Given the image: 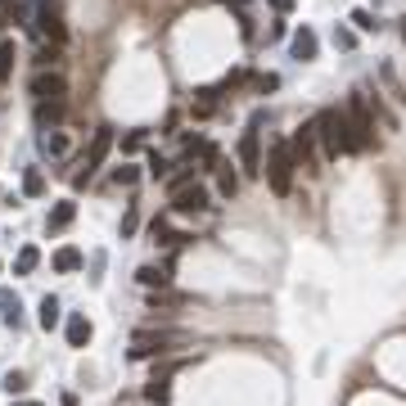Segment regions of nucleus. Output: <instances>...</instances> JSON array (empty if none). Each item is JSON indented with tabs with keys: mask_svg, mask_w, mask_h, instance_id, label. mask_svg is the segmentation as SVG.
<instances>
[{
	"mask_svg": "<svg viewBox=\"0 0 406 406\" xmlns=\"http://www.w3.org/2000/svg\"><path fill=\"white\" fill-rule=\"evenodd\" d=\"M293 5H298V0H271V9H276V14H293Z\"/></svg>",
	"mask_w": 406,
	"mask_h": 406,
	"instance_id": "obj_37",
	"label": "nucleus"
},
{
	"mask_svg": "<svg viewBox=\"0 0 406 406\" xmlns=\"http://www.w3.org/2000/svg\"><path fill=\"white\" fill-rule=\"evenodd\" d=\"M135 280H140V285L145 289H167L171 285V262H150V266H140V271H135Z\"/></svg>",
	"mask_w": 406,
	"mask_h": 406,
	"instance_id": "obj_11",
	"label": "nucleus"
},
{
	"mask_svg": "<svg viewBox=\"0 0 406 406\" xmlns=\"http://www.w3.org/2000/svg\"><path fill=\"white\" fill-rule=\"evenodd\" d=\"M135 176H140L135 167H118V171H113V186H135Z\"/></svg>",
	"mask_w": 406,
	"mask_h": 406,
	"instance_id": "obj_34",
	"label": "nucleus"
},
{
	"mask_svg": "<svg viewBox=\"0 0 406 406\" xmlns=\"http://www.w3.org/2000/svg\"><path fill=\"white\" fill-rule=\"evenodd\" d=\"M36 23H41V32L50 36V45H64V41H68V28H64V18H59L50 5H41V14H36Z\"/></svg>",
	"mask_w": 406,
	"mask_h": 406,
	"instance_id": "obj_13",
	"label": "nucleus"
},
{
	"mask_svg": "<svg viewBox=\"0 0 406 406\" xmlns=\"http://www.w3.org/2000/svg\"><path fill=\"white\" fill-rule=\"evenodd\" d=\"M316 140H321V154L325 158L356 154L352 150V131H348V113H343V108H325V113L316 118Z\"/></svg>",
	"mask_w": 406,
	"mask_h": 406,
	"instance_id": "obj_1",
	"label": "nucleus"
},
{
	"mask_svg": "<svg viewBox=\"0 0 406 406\" xmlns=\"http://www.w3.org/2000/svg\"><path fill=\"white\" fill-rule=\"evenodd\" d=\"M81 249H72V244H64V249L55 253V271H64V276H72V271H81Z\"/></svg>",
	"mask_w": 406,
	"mask_h": 406,
	"instance_id": "obj_18",
	"label": "nucleus"
},
{
	"mask_svg": "<svg viewBox=\"0 0 406 406\" xmlns=\"http://www.w3.org/2000/svg\"><path fill=\"white\" fill-rule=\"evenodd\" d=\"M176 343H186V334H181V329H135V339H131V361L167 356Z\"/></svg>",
	"mask_w": 406,
	"mask_h": 406,
	"instance_id": "obj_4",
	"label": "nucleus"
},
{
	"mask_svg": "<svg viewBox=\"0 0 406 406\" xmlns=\"http://www.w3.org/2000/svg\"><path fill=\"white\" fill-rule=\"evenodd\" d=\"M150 239H154V244H163V249H176V244H186L190 235H181V230H171L163 217H154V226H150Z\"/></svg>",
	"mask_w": 406,
	"mask_h": 406,
	"instance_id": "obj_16",
	"label": "nucleus"
},
{
	"mask_svg": "<svg viewBox=\"0 0 406 406\" xmlns=\"http://www.w3.org/2000/svg\"><path fill=\"white\" fill-rule=\"evenodd\" d=\"M348 23H352L356 32H379V23H375L371 9H352V18H348Z\"/></svg>",
	"mask_w": 406,
	"mask_h": 406,
	"instance_id": "obj_27",
	"label": "nucleus"
},
{
	"mask_svg": "<svg viewBox=\"0 0 406 406\" xmlns=\"http://www.w3.org/2000/svg\"><path fill=\"white\" fill-rule=\"evenodd\" d=\"M208 208H213V199H208V190L199 186V181L171 190V213H208Z\"/></svg>",
	"mask_w": 406,
	"mask_h": 406,
	"instance_id": "obj_7",
	"label": "nucleus"
},
{
	"mask_svg": "<svg viewBox=\"0 0 406 406\" xmlns=\"http://www.w3.org/2000/svg\"><path fill=\"white\" fill-rule=\"evenodd\" d=\"M36 64H41V68L59 64V45H41V50H36Z\"/></svg>",
	"mask_w": 406,
	"mask_h": 406,
	"instance_id": "obj_33",
	"label": "nucleus"
},
{
	"mask_svg": "<svg viewBox=\"0 0 406 406\" xmlns=\"http://www.w3.org/2000/svg\"><path fill=\"white\" fill-rule=\"evenodd\" d=\"M402 41H406V18H402Z\"/></svg>",
	"mask_w": 406,
	"mask_h": 406,
	"instance_id": "obj_41",
	"label": "nucleus"
},
{
	"mask_svg": "<svg viewBox=\"0 0 406 406\" xmlns=\"http://www.w3.org/2000/svg\"><path fill=\"white\" fill-rule=\"evenodd\" d=\"M0 199H5V190H0Z\"/></svg>",
	"mask_w": 406,
	"mask_h": 406,
	"instance_id": "obj_42",
	"label": "nucleus"
},
{
	"mask_svg": "<svg viewBox=\"0 0 406 406\" xmlns=\"http://www.w3.org/2000/svg\"><path fill=\"white\" fill-rule=\"evenodd\" d=\"M36 321H41L45 334L59 325V298H55V293H45V298H41V307H36Z\"/></svg>",
	"mask_w": 406,
	"mask_h": 406,
	"instance_id": "obj_19",
	"label": "nucleus"
},
{
	"mask_svg": "<svg viewBox=\"0 0 406 406\" xmlns=\"http://www.w3.org/2000/svg\"><path fill=\"white\" fill-rule=\"evenodd\" d=\"M289 150H293V163L307 167V171H316V122H307V127L289 140Z\"/></svg>",
	"mask_w": 406,
	"mask_h": 406,
	"instance_id": "obj_9",
	"label": "nucleus"
},
{
	"mask_svg": "<svg viewBox=\"0 0 406 406\" xmlns=\"http://www.w3.org/2000/svg\"><path fill=\"white\" fill-rule=\"evenodd\" d=\"M91 271H95L91 280H95V285H100V271H104V253H95V257H91Z\"/></svg>",
	"mask_w": 406,
	"mask_h": 406,
	"instance_id": "obj_38",
	"label": "nucleus"
},
{
	"mask_svg": "<svg viewBox=\"0 0 406 406\" xmlns=\"http://www.w3.org/2000/svg\"><path fill=\"white\" fill-rule=\"evenodd\" d=\"M167 171H171V158H163V154L154 150V154H150V176H154V181H163Z\"/></svg>",
	"mask_w": 406,
	"mask_h": 406,
	"instance_id": "obj_29",
	"label": "nucleus"
},
{
	"mask_svg": "<svg viewBox=\"0 0 406 406\" xmlns=\"http://www.w3.org/2000/svg\"><path fill=\"white\" fill-rule=\"evenodd\" d=\"M334 45H339V50H356V32H352V28H339V23H334Z\"/></svg>",
	"mask_w": 406,
	"mask_h": 406,
	"instance_id": "obj_30",
	"label": "nucleus"
},
{
	"mask_svg": "<svg viewBox=\"0 0 406 406\" xmlns=\"http://www.w3.org/2000/svg\"><path fill=\"white\" fill-rule=\"evenodd\" d=\"M167 393H171V384H167V379H163V375H154V379H150V384H145V397H150V402H158V406H163V402H167Z\"/></svg>",
	"mask_w": 406,
	"mask_h": 406,
	"instance_id": "obj_25",
	"label": "nucleus"
},
{
	"mask_svg": "<svg viewBox=\"0 0 406 406\" xmlns=\"http://www.w3.org/2000/svg\"><path fill=\"white\" fill-rule=\"evenodd\" d=\"M348 131H352V150L361 154V150H371L375 145V108H371V95L366 91H352L348 95Z\"/></svg>",
	"mask_w": 406,
	"mask_h": 406,
	"instance_id": "obj_3",
	"label": "nucleus"
},
{
	"mask_svg": "<svg viewBox=\"0 0 406 406\" xmlns=\"http://www.w3.org/2000/svg\"><path fill=\"white\" fill-rule=\"evenodd\" d=\"M108 150H113V127H100L91 135V150H86V158H81V171H72V186H86V181L95 176V171L104 167V158H108Z\"/></svg>",
	"mask_w": 406,
	"mask_h": 406,
	"instance_id": "obj_5",
	"label": "nucleus"
},
{
	"mask_svg": "<svg viewBox=\"0 0 406 406\" xmlns=\"http://www.w3.org/2000/svg\"><path fill=\"white\" fill-rule=\"evenodd\" d=\"M217 190L226 194V199L239 190V171H230V163H217Z\"/></svg>",
	"mask_w": 406,
	"mask_h": 406,
	"instance_id": "obj_23",
	"label": "nucleus"
},
{
	"mask_svg": "<svg viewBox=\"0 0 406 406\" xmlns=\"http://www.w3.org/2000/svg\"><path fill=\"white\" fill-rule=\"evenodd\" d=\"M23 388H28V375H23V371H9V375H5V393H23Z\"/></svg>",
	"mask_w": 406,
	"mask_h": 406,
	"instance_id": "obj_32",
	"label": "nucleus"
},
{
	"mask_svg": "<svg viewBox=\"0 0 406 406\" xmlns=\"http://www.w3.org/2000/svg\"><path fill=\"white\" fill-rule=\"evenodd\" d=\"M176 303H186V298H181V293H167V289H154V293H150V307H154V312H158V307H176Z\"/></svg>",
	"mask_w": 406,
	"mask_h": 406,
	"instance_id": "obj_28",
	"label": "nucleus"
},
{
	"mask_svg": "<svg viewBox=\"0 0 406 406\" xmlns=\"http://www.w3.org/2000/svg\"><path fill=\"white\" fill-rule=\"evenodd\" d=\"M41 150L50 154V158H64V154H68V135H64V131H50V135H41Z\"/></svg>",
	"mask_w": 406,
	"mask_h": 406,
	"instance_id": "obj_24",
	"label": "nucleus"
},
{
	"mask_svg": "<svg viewBox=\"0 0 406 406\" xmlns=\"http://www.w3.org/2000/svg\"><path fill=\"white\" fill-rule=\"evenodd\" d=\"M32 95H36V104H64L68 81L59 77V72H36V77H32Z\"/></svg>",
	"mask_w": 406,
	"mask_h": 406,
	"instance_id": "obj_8",
	"label": "nucleus"
},
{
	"mask_svg": "<svg viewBox=\"0 0 406 406\" xmlns=\"http://www.w3.org/2000/svg\"><path fill=\"white\" fill-rule=\"evenodd\" d=\"M64 334H68V348H86V343H91V334H95V325L86 321V312H72Z\"/></svg>",
	"mask_w": 406,
	"mask_h": 406,
	"instance_id": "obj_12",
	"label": "nucleus"
},
{
	"mask_svg": "<svg viewBox=\"0 0 406 406\" xmlns=\"http://www.w3.org/2000/svg\"><path fill=\"white\" fill-rule=\"evenodd\" d=\"M150 145V131H131L127 140H122V154H135V150H145Z\"/></svg>",
	"mask_w": 406,
	"mask_h": 406,
	"instance_id": "obj_31",
	"label": "nucleus"
},
{
	"mask_svg": "<svg viewBox=\"0 0 406 406\" xmlns=\"http://www.w3.org/2000/svg\"><path fill=\"white\" fill-rule=\"evenodd\" d=\"M135 221H140V217H135V208H127V217H122V235H135Z\"/></svg>",
	"mask_w": 406,
	"mask_h": 406,
	"instance_id": "obj_36",
	"label": "nucleus"
},
{
	"mask_svg": "<svg viewBox=\"0 0 406 406\" xmlns=\"http://www.w3.org/2000/svg\"><path fill=\"white\" fill-rule=\"evenodd\" d=\"M23 194H28V199H41V194H45V171L41 167L23 171Z\"/></svg>",
	"mask_w": 406,
	"mask_h": 406,
	"instance_id": "obj_20",
	"label": "nucleus"
},
{
	"mask_svg": "<svg viewBox=\"0 0 406 406\" xmlns=\"http://www.w3.org/2000/svg\"><path fill=\"white\" fill-rule=\"evenodd\" d=\"M289 50H293V59H298V64H312L316 50H321V41H316L312 28H298V32H293V41H289Z\"/></svg>",
	"mask_w": 406,
	"mask_h": 406,
	"instance_id": "obj_10",
	"label": "nucleus"
},
{
	"mask_svg": "<svg viewBox=\"0 0 406 406\" xmlns=\"http://www.w3.org/2000/svg\"><path fill=\"white\" fill-rule=\"evenodd\" d=\"M379 77H384V86H388V91H393V100H397V104H406V86L397 81V72H393V68L384 64V68H379Z\"/></svg>",
	"mask_w": 406,
	"mask_h": 406,
	"instance_id": "obj_26",
	"label": "nucleus"
},
{
	"mask_svg": "<svg viewBox=\"0 0 406 406\" xmlns=\"http://www.w3.org/2000/svg\"><path fill=\"white\" fill-rule=\"evenodd\" d=\"M262 171H266V186H271V194H280V199H285V194L293 190V171H298V163H293V150H289V140H271Z\"/></svg>",
	"mask_w": 406,
	"mask_h": 406,
	"instance_id": "obj_2",
	"label": "nucleus"
},
{
	"mask_svg": "<svg viewBox=\"0 0 406 406\" xmlns=\"http://www.w3.org/2000/svg\"><path fill=\"white\" fill-rule=\"evenodd\" d=\"M14 406H41V402H14Z\"/></svg>",
	"mask_w": 406,
	"mask_h": 406,
	"instance_id": "obj_39",
	"label": "nucleus"
},
{
	"mask_svg": "<svg viewBox=\"0 0 406 406\" xmlns=\"http://www.w3.org/2000/svg\"><path fill=\"white\" fill-rule=\"evenodd\" d=\"M5 5H9V0H0V18H5Z\"/></svg>",
	"mask_w": 406,
	"mask_h": 406,
	"instance_id": "obj_40",
	"label": "nucleus"
},
{
	"mask_svg": "<svg viewBox=\"0 0 406 406\" xmlns=\"http://www.w3.org/2000/svg\"><path fill=\"white\" fill-rule=\"evenodd\" d=\"M14 64H18V45L14 41H0V81L14 77Z\"/></svg>",
	"mask_w": 406,
	"mask_h": 406,
	"instance_id": "obj_21",
	"label": "nucleus"
},
{
	"mask_svg": "<svg viewBox=\"0 0 406 406\" xmlns=\"http://www.w3.org/2000/svg\"><path fill=\"white\" fill-rule=\"evenodd\" d=\"M72 217H77V203H72V199L55 203V208H50V221H45V230H50V235H59V230L72 226Z\"/></svg>",
	"mask_w": 406,
	"mask_h": 406,
	"instance_id": "obj_15",
	"label": "nucleus"
},
{
	"mask_svg": "<svg viewBox=\"0 0 406 406\" xmlns=\"http://www.w3.org/2000/svg\"><path fill=\"white\" fill-rule=\"evenodd\" d=\"M239 167H244V176H262V131H257V118L239 135Z\"/></svg>",
	"mask_w": 406,
	"mask_h": 406,
	"instance_id": "obj_6",
	"label": "nucleus"
},
{
	"mask_svg": "<svg viewBox=\"0 0 406 406\" xmlns=\"http://www.w3.org/2000/svg\"><path fill=\"white\" fill-rule=\"evenodd\" d=\"M36 266H41V249H36V244H23L18 257H14V276H32Z\"/></svg>",
	"mask_w": 406,
	"mask_h": 406,
	"instance_id": "obj_17",
	"label": "nucleus"
},
{
	"mask_svg": "<svg viewBox=\"0 0 406 406\" xmlns=\"http://www.w3.org/2000/svg\"><path fill=\"white\" fill-rule=\"evenodd\" d=\"M0 321L9 329H23V303H18L14 289H0Z\"/></svg>",
	"mask_w": 406,
	"mask_h": 406,
	"instance_id": "obj_14",
	"label": "nucleus"
},
{
	"mask_svg": "<svg viewBox=\"0 0 406 406\" xmlns=\"http://www.w3.org/2000/svg\"><path fill=\"white\" fill-rule=\"evenodd\" d=\"M253 86H257V91H276V86H280V77H276V72H262V77H253Z\"/></svg>",
	"mask_w": 406,
	"mask_h": 406,
	"instance_id": "obj_35",
	"label": "nucleus"
},
{
	"mask_svg": "<svg viewBox=\"0 0 406 406\" xmlns=\"http://www.w3.org/2000/svg\"><path fill=\"white\" fill-rule=\"evenodd\" d=\"M59 118H64V104H36V127H41V131H45V127L55 131Z\"/></svg>",
	"mask_w": 406,
	"mask_h": 406,
	"instance_id": "obj_22",
	"label": "nucleus"
}]
</instances>
